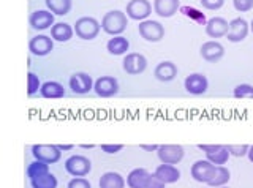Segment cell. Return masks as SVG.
Returning <instances> with one entry per match:
<instances>
[{
  "label": "cell",
  "instance_id": "obj_38",
  "mask_svg": "<svg viewBox=\"0 0 253 188\" xmlns=\"http://www.w3.org/2000/svg\"><path fill=\"white\" fill-rule=\"evenodd\" d=\"M124 147H125L124 144H101V146H100V149H101V150L105 152V153H113V155H114V153H119Z\"/></svg>",
  "mask_w": 253,
  "mask_h": 188
},
{
  "label": "cell",
  "instance_id": "obj_6",
  "mask_svg": "<svg viewBox=\"0 0 253 188\" xmlns=\"http://www.w3.org/2000/svg\"><path fill=\"white\" fill-rule=\"evenodd\" d=\"M154 11V5H150L149 0H130L125 6V13L128 19L133 21H146L150 13Z\"/></svg>",
  "mask_w": 253,
  "mask_h": 188
},
{
  "label": "cell",
  "instance_id": "obj_19",
  "mask_svg": "<svg viewBox=\"0 0 253 188\" xmlns=\"http://www.w3.org/2000/svg\"><path fill=\"white\" fill-rule=\"evenodd\" d=\"M154 76L160 82H172L177 77V65L169 60L160 62L154 70Z\"/></svg>",
  "mask_w": 253,
  "mask_h": 188
},
{
  "label": "cell",
  "instance_id": "obj_14",
  "mask_svg": "<svg viewBox=\"0 0 253 188\" xmlns=\"http://www.w3.org/2000/svg\"><path fill=\"white\" fill-rule=\"evenodd\" d=\"M29 24L37 32H43L55 24V14L49 10H37L29 16Z\"/></svg>",
  "mask_w": 253,
  "mask_h": 188
},
{
  "label": "cell",
  "instance_id": "obj_44",
  "mask_svg": "<svg viewBox=\"0 0 253 188\" xmlns=\"http://www.w3.org/2000/svg\"><path fill=\"white\" fill-rule=\"evenodd\" d=\"M250 32L253 34V19H252V22H250Z\"/></svg>",
  "mask_w": 253,
  "mask_h": 188
},
{
  "label": "cell",
  "instance_id": "obj_5",
  "mask_svg": "<svg viewBox=\"0 0 253 188\" xmlns=\"http://www.w3.org/2000/svg\"><path fill=\"white\" fill-rule=\"evenodd\" d=\"M200 150H203L206 153V160H209L211 163H213L215 166H225L226 161L229 160L231 153L228 152L226 146L221 144H200L198 146Z\"/></svg>",
  "mask_w": 253,
  "mask_h": 188
},
{
  "label": "cell",
  "instance_id": "obj_20",
  "mask_svg": "<svg viewBox=\"0 0 253 188\" xmlns=\"http://www.w3.org/2000/svg\"><path fill=\"white\" fill-rule=\"evenodd\" d=\"M152 174L144 168H136L126 176V187L128 188H147Z\"/></svg>",
  "mask_w": 253,
  "mask_h": 188
},
{
  "label": "cell",
  "instance_id": "obj_27",
  "mask_svg": "<svg viewBox=\"0 0 253 188\" xmlns=\"http://www.w3.org/2000/svg\"><path fill=\"white\" fill-rule=\"evenodd\" d=\"M44 3L47 6V10L54 13L55 16H65L71 11V0H44Z\"/></svg>",
  "mask_w": 253,
  "mask_h": 188
},
{
  "label": "cell",
  "instance_id": "obj_1",
  "mask_svg": "<svg viewBox=\"0 0 253 188\" xmlns=\"http://www.w3.org/2000/svg\"><path fill=\"white\" fill-rule=\"evenodd\" d=\"M128 26V16L121 10H111L101 18V30L111 37L122 35Z\"/></svg>",
  "mask_w": 253,
  "mask_h": 188
},
{
  "label": "cell",
  "instance_id": "obj_35",
  "mask_svg": "<svg viewBox=\"0 0 253 188\" xmlns=\"http://www.w3.org/2000/svg\"><path fill=\"white\" fill-rule=\"evenodd\" d=\"M200 3L203 8L211 10V11H217L221 6L225 5V0H200Z\"/></svg>",
  "mask_w": 253,
  "mask_h": 188
},
{
  "label": "cell",
  "instance_id": "obj_46",
  "mask_svg": "<svg viewBox=\"0 0 253 188\" xmlns=\"http://www.w3.org/2000/svg\"><path fill=\"white\" fill-rule=\"evenodd\" d=\"M208 188H212V187H208Z\"/></svg>",
  "mask_w": 253,
  "mask_h": 188
},
{
  "label": "cell",
  "instance_id": "obj_39",
  "mask_svg": "<svg viewBox=\"0 0 253 188\" xmlns=\"http://www.w3.org/2000/svg\"><path fill=\"white\" fill-rule=\"evenodd\" d=\"M166 187V184H163L160 179H157L154 174H152V177H150V182H149V187L147 188H165Z\"/></svg>",
  "mask_w": 253,
  "mask_h": 188
},
{
  "label": "cell",
  "instance_id": "obj_4",
  "mask_svg": "<svg viewBox=\"0 0 253 188\" xmlns=\"http://www.w3.org/2000/svg\"><path fill=\"white\" fill-rule=\"evenodd\" d=\"M192 177L200 184H209L211 180L217 174V166L209 160H198L190 168Z\"/></svg>",
  "mask_w": 253,
  "mask_h": 188
},
{
  "label": "cell",
  "instance_id": "obj_28",
  "mask_svg": "<svg viewBox=\"0 0 253 188\" xmlns=\"http://www.w3.org/2000/svg\"><path fill=\"white\" fill-rule=\"evenodd\" d=\"M57 177L52 172H46V174L37 176L34 179H30L32 188H57Z\"/></svg>",
  "mask_w": 253,
  "mask_h": 188
},
{
  "label": "cell",
  "instance_id": "obj_45",
  "mask_svg": "<svg viewBox=\"0 0 253 188\" xmlns=\"http://www.w3.org/2000/svg\"><path fill=\"white\" fill-rule=\"evenodd\" d=\"M220 188H229V187H226V185H225V187H220Z\"/></svg>",
  "mask_w": 253,
  "mask_h": 188
},
{
  "label": "cell",
  "instance_id": "obj_8",
  "mask_svg": "<svg viewBox=\"0 0 253 188\" xmlns=\"http://www.w3.org/2000/svg\"><path fill=\"white\" fill-rule=\"evenodd\" d=\"M32 155H34V158L38 161L54 164L62 158V150L57 146L35 144V146H32Z\"/></svg>",
  "mask_w": 253,
  "mask_h": 188
},
{
  "label": "cell",
  "instance_id": "obj_17",
  "mask_svg": "<svg viewBox=\"0 0 253 188\" xmlns=\"http://www.w3.org/2000/svg\"><path fill=\"white\" fill-rule=\"evenodd\" d=\"M200 54L206 62L217 64V62H220L225 57V48H223V44H220L217 40H211L201 44Z\"/></svg>",
  "mask_w": 253,
  "mask_h": 188
},
{
  "label": "cell",
  "instance_id": "obj_32",
  "mask_svg": "<svg viewBox=\"0 0 253 188\" xmlns=\"http://www.w3.org/2000/svg\"><path fill=\"white\" fill-rule=\"evenodd\" d=\"M42 81H40V77L35 75L29 72L27 73V95L29 97H34L37 92H40V89H42Z\"/></svg>",
  "mask_w": 253,
  "mask_h": 188
},
{
  "label": "cell",
  "instance_id": "obj_21",
  "mask_svg": "<svg viewBox=\"0 0 253 188\" xmlns=\"http://www.w3.org/2000/svg\"><path fill=\"white\" fill-rule=\"evenodd\" d=\"M154 11L163 19L172 18L180 10L179 0H154Z\"/></svg>",
  "mask_w": 253,
  "mask_h": 188
},
{
  "label": "cell",
  "instance_id": "obj_7",
  "mask_svg": "<svg viewBox=\"0 0 253 188\" xmlns=\"http://www.w3.org/2000/svg\"><path fill=\"white\" fill-rule=\"evenodd\" d=\"M92 169L90 160L84 155H71L65 161V171L73 177H85Z\"/></svg>",
  "mask_w": 253,
  "mask_h": 188
},
{
  "label": "cell",
  "instance_id": "obj_18",
  "mask_svg": "<svg viewBox=\"0 0 253 188\" xmlns=\"http://www.w3.org/2000/svg\"><path fill=\"white\" fill-rule=\"evenodd\" d=\"M229 30V22L225 18H211L208 19V24H206V35L212 40H218L221 37H226Z\"/></svg>",
  "mask_w": 253,
  "mask_h": 188
},
{
  "label": "cell",
  "instance_id": "obj_34",
  "mask_svg": "<svg viewBox=\"0 0 253 188\" xmlns=\"http://www.w3.org/2000/svg\"><path fill=\"white\" fill-rule=\"evenodd\" d=\"M228 152L231 153L233 156H237V158H241V156H245L250 150V146L247 144H239V146H226Z\"/></svg>",
  "mask_w": 253,
  "mask_h": 188
},
{
  "label": "cell",
  "instance_id": "obj_31",
  "mask_svg": "<svg viewBox=\"0 0 253 188\" xmlns=\"http://www.w3.org/2000/svg\"><path fill=\"white\" fill-rule=\"evenodd\" d=\"M46 172H49V164L43 163V161L35 160L34 163H30L29 166H27V177L29 179H34L37 176L46 174Z\"/></svg>",
  "mask_w": 253,
  "mask_h": 188
},
{
  "label": "cell",
  "instance_id": "obj_11",
  "mask_svg": "<svg viewBox=\"0 0 253 188\" xmlns=\"http://www.w3.org/2000/svg\"><path fill=\"white\" fill-rule=\"evenodd\" d=\"M93 92L101 98H111L119 93V79L114 76H100L95 79Z\"/></svg>",
  "mask_w": 253,
  "mask_h": 188
},
{
  "label": "cell",
  "instance_id": "obj_33",
  "mask_svg": "<svg viewBox=\"0 0 253 188\" xmlns=\"http://www.w3.org/2000/svg\"><path fill=\"white\" fill-rule=\"evenodd\" d=\"M233 97L234 98H253V85L245 84V82L236 85L233 90Z\"/></svg>",
  "mask_w": 253,
  "mask_h": 188
},
{
  "label": "cell",
  "instance_id": "obj_25",
  "mask_svg": "<svg viewBox=\"0 0 253 188\" xmlns=\"http://www.w3.org/2000/svg\"><path fill=\"white\" fill-rule=\"evenodd\" d=\"M126 185V179H124L119 172H105L100 180H98V187L100 188H125Z\"/></svg>",
  "mask_w": 253,
  "mask_h": 188
},
{
  "label": "cell",
  "instance_id": "obj_12",
  "mask_svg": "<svg viewBox=\"0 0 253 188\" xmlns=\"http://www.w3.org/2000/svg\"><path fill=\"white\" fill-rule=\"evenodd\" d=\"M68 84H70L71 92L76 93V95H87V93L93 89L95 81L92 79V76L89 73L78 72L70 76Z\"/></svg>",
  "mask_w": 253,
  "mask_h": 188
},
{
  "label": "cell",
  "instance_id": "obj_24",
  "mask_svg": "<svg viewBox=\"0 0 253 188\" xmlns=\"http://www.w3.org/2000/svg\"><path fill=\"white\" fill-rule=\"evenodd\" d=\"M106 49L111 56H124V54H126L130 49V41L126 40L125 37L117 35V37H113L106 43Z\"/></svg>",
  "mask_w": 253,
  "mask_h": 188
},
{
  "label": "cell",
  "instance_id": "obj_22",
  "mask_svg": "<svg viewBox=\"0 0 253 188\" xmlns=\"http://www.w3.org/2000/svg\"><path fill=\"white\" fill-rule=\"evenodd\" d=\"M154 176L157 179H160L163 184H176L180 179V171L176 168V164H168V163H162L160 166H157Z\"/></svg>",
  "mask_w": 253,
  "mask_h": 188
},
{
  "label": "cell",
  "instance_id": "obj_42",
  "mask_svg": "<svg viewBox=\"0 0 253 188\" xmlns=\"http://www.w3.org/2000/svg\"><path fill=\"white\" fill-rule=\"evenodd\" d=\"M247 156H249V160H250V161L253 163V146H250V150H249Z\"/></svg>",
  "mask_w": 253,
  "mask_h": 188
},
{
  "label": "cell",
  "instance_id": "obj_2",
  "mask_svg": "<svg viewBox=\"0 0 253 188\" xmlns=\"http://www.w3.org/2000/svg\"><path fill=\"white\" fill-rule=\"evenodd\" d=\"M101 22L92 16H83L75 22V35L84 41L95 40L100 34Z\"/></svg>",
  "mask_w": 253,
  "mask_h": 188
},
{
  "label": "cell",
  "instance_id": "obj_23",
  "mask_svg": "<svg viewBox=\"0 0 253 188\" xmlns=\"http://www.w3.org/2000/svg\"><path fill=\"white\" fill-rule=\"evenodd\" d=\"M49 35L54 41L57 43H65V41H70L71 38L75 35V29L71 27L67 22H55V24L51 27L49 30Z\"/></svg>",
  "mask_w": 253,
  "mask_h": 188
},
{
  "label": "cell",
  "instance_id": "obj_37",
  "mask_svg": "<svg viewBox=\"0 0 253 188\" xmlns=\"http://www.w3.org/2000/svg\"><path fill=\"white\" fill-rule=\"evenodd\" d=\"M234 10L241 13H247L253 8V0H233Z\"/></svg>",
  "mask_w": 253,
  "mask_h": 188
},
{
  "label": "cell",
  "instance_id": "obj_16",
  "mask_svg": "<svg viewBox=\"0 0 253 188\" xmlns=\"http://www.w3.org/2000/svg\"><path fill=\"white\" fill-rule=\"evenodd\" d=\"M184 87L190 95H204L209 89V81L201 73H192L185 77Z\"/></svg>",
  "mask_w": 253,
  "mask_h": 188
},
{
  "label": "cell",
  "instance_id": "obj_26",
  "mask_svg": "<svg viewBox=\"0 0 253 188\" xmlns=\"http://www.w3.org/2000/svg\"><path fill=\"white\" fill-rule=\"evenodd\" d=\"M40 95L43 98H63L65 97V89H63V85L57 81H47V82H43L42 89H40Z\"/></svg>",
  "mask_w": 253,
  "mask_h": 188
},
{
  "label": "cell",
  "instance_id": "obj_15",
  "mask_svg": "<svg viewBox=\"0 0 253 188\" xmlns=\"http://www.w3.org/2000/svg\"><path fill=\"white\" fill-rule=\"evenodd\" d=\"M250 34V24L242 18H236L229 21V30H228V41L231 43H241Z\"/></svg>",
  "mask_w": 253,
  "mask_h": 188
},
{
  "label": "cell",
  "instance_id": "obj_30",
  "mask_svg": "<svg viewBox=\"0 0 253 188\" xmlns=\"http://www.w3.org/2000/svg\"><path fill=\"white\" fill-rule=\"evenodd\" d=\"M180 11L185 14V16H188V19L195 21L196 24H208V19H206L204 13L201 10L195 8V6H180Z\"/></svg>",
  "mask_w": 253,
  "mask_h": 188
},
{
  "label": "cell",
  "instance_id": "obj_9",
  "mask_svg": "<svg viewBox=\"0 0 253 188\" xmlns=\"http://www.w3.org/2000/svg\"><path fill=\"white\" fill-rule=\"evenodd\" d=\"M52 49H54V40L51 38V35L40 34L35 35L34 38H30L29 41V51L35 57L49 56V52H52Z\"/></svg>",
  "mask_w": 253,
  "mask_h": 188
},
{
  "label": "cell",
  "instance_id": "obj_29",
  "mask_svg": "<svg viewBox=\"0 0 253 188\" xmlns=\"http://www.w3.org/2000/svg\"><path fill=\"white\" fill-rule=\"evenodd\" d=\"M229 179H231V172H229V169L225 166H217V174L208 185L212 188H220V187H225L229 182Z\"/></svg>",
  "mask_w": 253,
  "mask_h": 188
},
{
  "label": "cell",
  "instance_id": "obj_36",
  "mask_svg": "<svg viewBox=\"0 0 253 188\" xmlns=\"http://www.w3.org/2000/svg\"><path fill=\"white\" fill-rule=\"evenodd\" d=\"M67 188H92V185L85 177H73L68 182Z\"/></svg>",
  "mask_w": 253,
  "mask_h": 188
},
{
  "label": "cell",
  "instance_id": "obj_13",
  "mask_svg": "<svg viewBox=\"0 0 253 188\" xmlns=\"http://www.w3.org/2000/svg\"><path fill=\"white\" fill-rule=\"evenodd\" d=\"M158 158L162 163H168V164H177L184 160L185 150L184 147L179 144H163L158 147L157 150Z\"/></svg>",
  "mask_w": 253,
  "mask_h": 188
},
{
  "label": "cell",
  "instance_id": "obj_3",
  "mask_svg": "<svg viewBox=\"0 0 253 188\" xmlns=\"http://www.w3.org/2000/svg\"><path fill=\"white\" fill-rule=\"evenodd\" d=\"M138 32L142 40L150 41V43H158V41H162L165 37V27L162 22H158V21L146 19L139 22Z\"/></svg>",
  "mask_w": 253,
  "mask_h": 188
},
{
  "label": "cell",
  "instance_id": "obj_43",
  "mask_svg": "<svg viewBox=\"0 0 253 188\" xmlns=\"http://www.w3.org/2000/svg\"><path fill=\"white\" fill-rule=\"evenodd\" d=\"M79 147H83V149H92L93 146H92V144H81Z\"/></svg>",
  "mask_w": 253,
  "mask_h": 188
},
{
  "label": "cell",
  "instance_id": "obj_41",
  "mask_svg": "<svg viewBox=\"0 0 253 188\" xmlns=\"http://www.w3.org/2000/svg\"><path fill=\"white\" fill-rule=\"evenodd\" d=\"M57 147L62 152H67V150H71V149H73V144H59Z\"/></svg>",
  "mask_w": 253,
  "mask_h": 188
},
{
  "label": "cell",
  "instance_id": "obj_40",
  "mask_svg": "<svg viewBox=\"0 0 253 188\" xmlns=\"http://www.w3.org/2000/svg\"><path fill=\"white\" fill-rule=\"evenodd\" d=\"M139 147L142 149V150H146V152H157L160 146H158V144H141Z\"/></svg>",
  "mask_w": 253,
  "mask_h": 188
},
{
  "label": "cell",
  "instance_id": "obj_10",
  "mask_svg": "<svg viewBox=\"0 0 253 188\" xmlns=\"http://www.w3.org/2000/svg\"><path fill=\"white\" fill-rule=\"evenodd\" d=\"M122 67H124V72L126 75L138 76V75H142L146 72L147 59L139 52H128V54H125Z\"/></svg>",
  "mask_w": 253,
  "mask_h": 188
}]
</instances>
